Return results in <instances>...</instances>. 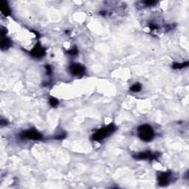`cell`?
<instances>
[{"label":"cell","mask_w":189,"mask_h":189,"mask_svg":"<svg viewBox=\"0 0 189 189\" xmlns=\"http://www.w3.org/2000/svg\"><path fill=\"white\" fill-rule=\"evenodd\" d=\"M138 137L143 141L149 142L153 140L154 132L152 127L148 124H143L137 129Z\"/></svg>","instance_id":"cell-1"},{"label":"cell","mask_w":189,"mask_h":189,"mask_svg":"<svg viewBox=\"0 0 189 189\" xmlns=\"http://www.w3.org/2000/svg\"><path fill=\"white\" fill-rule=\"evenodd\" d=\"M115 129L116 128L115 126H114V125L111 123V124L108 125L107 126H105L103 127V128H101V129L98 130L97 132L92 135V139L95 141H102L104 138H106V137H108L109 135H110L111 134L113 133Z\"/></svg>","instance_id":"cell-2"},{"label":"cell","mask_w":189,"mask_h":189,"mask_svg":"<svg viewBox=\"0 0 189 189\" xmlns=\"http://www.w3.org/2000/svg\"><path fill=\"white\" fill-rule=\"evenodd\" d=\"M21 136L24 138H27L28 140H33V141H39V140H41L42 138V134L35 129H29L25 131L21 134Z\"/></svg>","instance_id":"cell-3"},{"label":"cell","mask_w":189,"mask_h":189,"mask_svg":"<svg viewBox=\"0 0 189 189\" xmlns=\"http://www.w3.org/2000/svg\"><path fill=\"white\" fill-rule=\"evenodd\" d=\"M69 70L72 75L79 76L83 75L85 72V67L79 63H73L69 67Z\"/></svg>","instance_id":"cell-4"},{"label":"cell","mask_w":189,"mask_h":189,"mask_svg":"<svg viewBox=\"0 0 189 189\" xmlns=\"http://www.w3.org/2000/svg\"><path fill=\"white\" fill-rule=\"evenodd\" d=\"M30 55L35 58H41L45 55V50L40 44H37L30 52Z\"/></svg>","instance_id":"cell-5"},{"label":"cell","mask_w":189,"mask_h":189,"mask_svg":"<svg viewBox=\"0 0 189 189\" xmlns=\"http://www.w3.org/2000/svg\"><path fill=\"white\" fill-rule=\"evenodd\" d=\"M171 177H172V173L171 172H163L160 174L158 177V183L159 185L164 186L168 184L171 180Z\"/></svg>","instance_id":"cell-6"},{"label":"cell","mask_w":189,"mask_h":189,"mask_svg":"<svg viewBox=\"0 0 189 189\" xmlns=\"http://www.w3.org/2000/svg\"><path fill=\"white\" fill-rule=\"evenodd\" d=\"M136 159L139 160H147V159H154L157 157H155V154L152 153L150 152H141V153L137 154V155L134 156Z\"/></svg>","instance_id":"cell-7"},{"label":"cell","mask_w":189,"mask_h":189,"mask_svg":"<svg viewBox=\"0 0 189 189\" xmlns=\"http://www.w3.org/2000/svg\"><path fill=\"white\" fill-rule=\"evenodd\" d=\"M0 10H1L2 14L5 16H8L10 14V10L8 3L5 1H0Z\"/></svg>","instance_id":"cell-8"},{"label":"cell","mask_w":189,"mask_h":189,"mask_svg":"<svg viewBox=\"0 0 189 189\" xmlns=\"http://www.w3.org/2000/svg\"><path fill=\"white\" fill-rule=\"evenodd\" d=\"M11 46V41L8 38L5 37V36H2V40H1V48L2 50L4 49H7L8 47Z\"/></svg>","instance_id":"cell-9"},{"label":"cell","mask_w":189,"mask_h":189,"mask_svg":"<svg viewBox=\"0 0 189 189\" xmlns=\"http://www.w3.org/2000/svg\"><path fill=\"white\" fill-rule=\"evenodd\" d=\"M141 89H142V86L141 83H134V84H133L132 87H131L130 90L134 92H138L141 90Z\"/></svg>","instance_id":"cell-10"},{"label":"cell","mask_w":189,"mask_h":189,"mask_svg":"<svg viewBox=\"0 0 189 189\" xmlns=\"http://www.w3.org/2000/svg\"><path fill=\"white\" fill-rule=\"evenodd\" d=\"M49 103H50V105L52 107H56L59 105V101L57 99L55 98H50L49 99Z\"/></svg>","instance_id":"cell-11"},{"label":"cell","mask_w":189,"mask_h":189,"mask_svg":"<svg viewBox=\"0 0 189 189\" xmlns=\"http://www.w3.org/2000/svg\"><path fill=\"white\" fill-rule=\"evenodd\" d=\"M188 64V62H186V63H182V64H179V63H176V64H173V68L174 69H183V67H187Z\"/></svg>","instance_id":"cell-12"},{"label":"cell","mask_w":189,"mask_h":189,"mask_svg":"<svg viewBox=\"0 0 189 189\" xmlns=\"http://www.w3.org/2000/svg\"><path fill=\"white\" fill-rule=\"evenodd\" d=\"M157 2L156 1H145L143 2V4L145 6H153L155 4H157Z\"/></svg>","instance_id":"cell-13"},{"label":"cell","mask_w":189,"mask_h":189,"mask_svg":"<svg viewBox=\"0 0 189 189\" xmlns=\"http://www.w3.org/2000/svg\"><path fill=\"white\" fill-rule=\"evenodd\" d=\"M68 53L70 54V55H72V56H74V55H76V54H78V50L77 48H72V50H70V51H68Z\"/></svg>","instance_id":"cell-14"},{"label":"cell","mask_w":189,"mask_h":189,"mask_svg":"<svg viewBox=\"0 0 189 189\" xmlns=\"http://www.w3.org/2000/svg\"><path fill=\"white\" fill-rule=\"evenodd\" d=\"M45 68H46L47 75H51V74H52L51 67H50V65H46V66H45Z\"/></svg>","instance_id":"cell-15"}]
</instances>
